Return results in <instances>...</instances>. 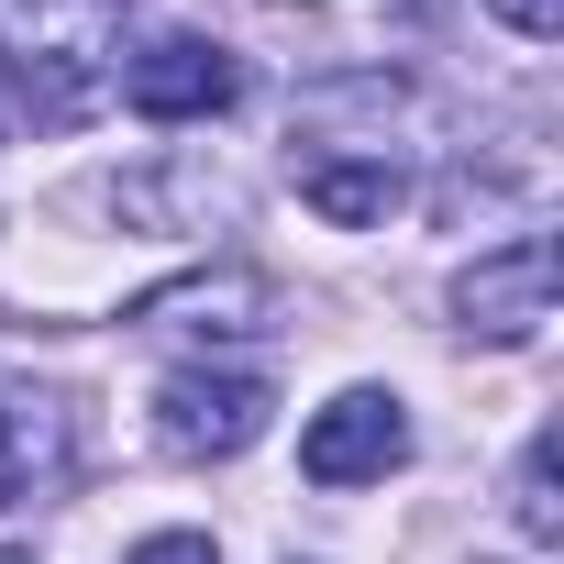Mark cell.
<instances>
[{"instance_id": "3957f363", "label": "cell", "mask_w": 564, "mask_h": 564, "mask_svg": "<svg viewBox=\"0 0 564 564\" xmlns=\"http://www.w3.org/2000/svg\"><path fill=\"white\" fill-rule=\"evenodd\" d=\"M388 465H410V410H399L388 388H344V399L300 432V476H311V487H366V476H388Z\"/></svg>"}, {"instance_id": "30bf717a", "label": "cell", "mask_w": 564, "mask_h": 564, "mask_svg": "<svg viewBox=\"0 0 564 564\" xmlns=\"http://www.w3.org/2000/svg\"><path fill=\"white\" fill-rule=\"evenodd\" d=\"M498 23L531 34V45H553V34H564V0H498Z\"/></svg>"}, {"instance_id": "9c48e42d", "label": "cell", "mask_w": 564, "mask_h": 564, "mask_svg": "<svg viewBox=\"0 0 564 564\" xmlns=\"http://www.w3.org/2000/svg\"><path fill=\"white\" fill-rule=\"evenodd\" d=\"M122 564H221V553H210V531H155V542H133Z\"/></svg>"}, {"instance_id": "6da1fadb", "label": "cell", "mask_w": 564, "mask_h": 564, "mask_svg": "<svg viewBox=\"0 0 564 564\" xmlns=\"http://www.w3.org/2000/svg\"><path fill=\"white\" fill-rule=\"evenodd\" d=\"M111 23L122 0H0V100L12 122H89L100 78H111Z\"/></svg>"}, {"instance_id": "5b68a950", "label": "cell", "mask_w": 564, "mask_h": 564, "mask_svg": "<svg viewBox=\"0 0 564 564\" xmlns=\"http://www.w3.org/2000/svg\"><path fill=\"white\" fill-rule=\"evenodd\" d=\"M122 100H133L144 122H210V111L243 100V67H232L221 45H199V34H155V45L122 67Z\"/></svg>"}, {"instance_id": "7a4b0ae2", "label": "cell", "mask_w": 564, "mask_h": 564, "mask_svg": "<svg viewBox=\"0 0 564 564\" xmlns=\"http://www.w3.org/2000/svg\"><path fill=\"white\" fill-rule=\"evenodd\" d=\"M265 410H276L265 377H243V366H177L155 388V443L188 454V465H221V454H243L265 432Z\"/></svg>"}, {"instance_id": "8992f818", "label": "cell", "mask_w": 564, "mask_h": 564, "mask_svg": "<svg viewBox=\"0 0 564 564\" xmlns=\"http://www.w3.org/2000/svg\"><path fill=\"white\" fill-rule=\"evenodd\" d=\"M67 465H78L67 410H56V399H23V388H0V509L56 498V487H67Z\"/></svg>"}, {"instance_id": "ba28073f", "label": "cell", "mask_w": 564, "mask_h": 564, "mask_svg": "<svg viewBox=\"0 0 564 564\" xmlns=\"http://www.w3.org/2000/svg\"><path fill=\"white\" fill-rule=\"evenodd\" d=\"M520 531H531V542H553V531H564V509H553V432L520 454Z\"/></svg>"}, {"instance_id": "52a82bcc", "label": "cell", "mask_w": 564, "mask_h": 564, "mask_svg": "<svg viewBox=\"0 0 564 564\" xmlns=\"http://www.w3.org/2000/svg\"><path fill=\"white\" fill-rule=\"evenodd\" d=\"M300 199L322 221H388L399 210V166H344V155H300Z\"/></svg>"}, {"instance_id": "7c38bea8", "label": "cell", "mask_w": 564, "mask_h": 564, "mask_svg": "<svg viewBox=\"0 0 564 564\" xmlns=\"http://www.w3.org/2000/svg\"><path fill=\"white\" fill-rule=\"evenodd\" d=\"M0 564H34V553H0Z\"/></svg>"}, {"instance_id": "277c9868", "label": "cell", "mask_w": 564, "mask_h": 564, "mask_svg": "<svg viewBox=\"0 0 564 564\" xmlns=\"http://www.w3.org/2000/svg\"><path fill=\"white\" fill-rule=\"evenodd\" d=\"M454 311H465V333H487V344H531V333L553 322V232H520V243L476 254V265L454 276Z\"/></svg>"}, {"instance_id": "8fae6325", "label": "cell", "mask_w": 564, "mask_h": 564, "mask_svg": "<svg viewBox=\"0 0 564 564\" xmlns=\"http://www.w3.org/2000/svg\"><path fill=\"white\" fill-rule=\"evenodd\" d=\"M0 133H12V100H0Z\"/></svg>"}]
</instances>
